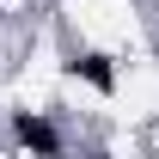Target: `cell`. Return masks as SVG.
<instances>
[{
	"label": "cell",
	"mask_w": 159,
	"mask_h": 159,
	"mask_svg": "<svg viewBox=\"0 0 159 159\" xmlns=\"http://www.w3.org/2000/svg\"><path fill=\"white\" fill-rule=\"evenodd\" d=\"M19 141H25V147H37V153H55V147H61L55 122H43V116H19Z\"/></svg>",
	"instance_id": "1"
},
{
	"label": "cell",
	"mask_w": 159,
	"mask_h": 159,
	"mask_svg": "<svg viewBox=\"0 0 159 159\" xmlns=\"http://www.w3.org/2000/svg\"><path fill=\"white\" fill-rule=\"evenodd\" d=\"M67 67H74V74H86L98 92H110V86H116V74H110V61H104V55H74Z\"/></svg>",
	"instance_id": "2"
}]
</instances>
